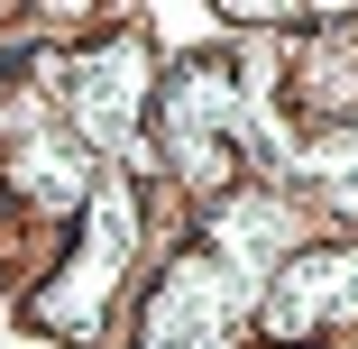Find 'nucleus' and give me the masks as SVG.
<instances>
[{"label": "nucleus", "instance_id": "f257e3e1", "mask_svg": "<svg viewBox=\"0 0 358 349\" xmlns=\"http://www.w3.org/2000/svg\"><path fill=\"white\" fill-rule=\"evenodd\" d=\"M129 248H138V193L110 175V184H92V230H83L74 266H64L55 285L28 304V322H37V331H64V340H92V322H101L110 285L129 276Z\"/></svg>", "mask_w": 358, "mask_h": 349}, {"label": "nucleus", "instance_id": "39448f33", "mask_svg": "<svg viewBox=\"0 0 358 349\" xmlns=\"http://www.w3.org/2000/svg\"><path fill=\"white\" fill-rule=\"evenodd\" d=\"M138 349H230V266L221 257H175L148 304Z\"/></svg>", "mask_w": 358, "mask_h": 349}, {"label": "nucleus", "instance_id": "20e7f679", "mask_svg": "<svg viewBox=\"0 0 358 349\" xmlns=\"http://www.w3.org/2000/svg\"><path fill=\"white\" fill-rule=\"evenodd\" d=\"M138 120H148V46L110 37L92 55H74V129L92 148H129Z\"/></svg>", "mask_w": 358, "mask_h": 349}, {"label": "nucleus", "instance_id": "f03ea898", "mask_svg": "<svg viewBox=\"0 0 358 349\" xmlns=\"http://www.w3.org/2000/svg\"><path fill=\"white\" fill-rule=\"evenodd\" d=\"M157 138H166L175 175L202 184V193H221V184L239 175V92H230L221 64H184V74L166 83V101H157Z\"/></svg>", "mask_w": 358, "mask_h": 349}, {"label": "nucleus", "instance_id": "7ed1b4c3", "mask_svg": "<svg viewBox=\"0 0 358 349\" xmlns=\"http://www.w3.org/2000/svg\"><path fill=\"white\" fill-rule=\"evenodd\" d=\"M349 322H358V239L285 257V266L266 276V294H257V331H266L275 349H303V340L349 331Z\"/></svg>", "mask_w": 358, "mask_h": 349}]
</instances>
